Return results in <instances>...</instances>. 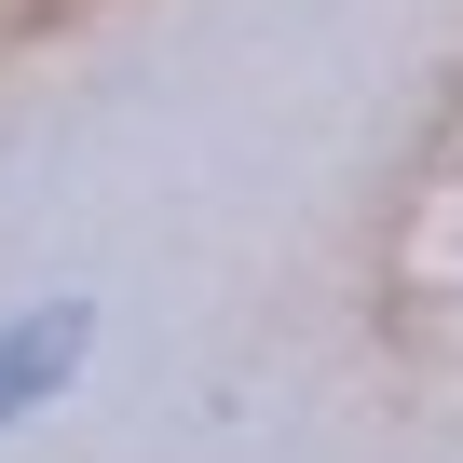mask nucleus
<instances>
[{
  "instance_id": "obj_1",
  "label": "nucleus",
  "mask_w": 463,
  "mask_h": 463,
  "mask_svg": "<svg viewBox=\"0 0 463 463\" xmlns=\"http://www.w3.org/2000/svg\"><path fill=\"white\" fill-rule=\"evenodd\" d=\"M82 341H96V314H82V300H42V314L0 327V422H28V409L82 368Z\"/></svg>"
}]
</instances>
